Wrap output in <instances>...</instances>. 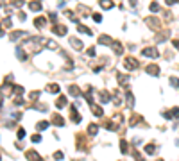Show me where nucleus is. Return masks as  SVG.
Wrapping results in <instances>:
<instances>
[{"mask_svg":"<svg viewBox=\"0 0 179 161\" xmlns=\"http://www.w3.org/2000/svg\"><path fill=\"white\" fill-rule=\"evenodd\" d=\"M90 107H91V113H93L95 116H102V115H104V111H102V107H100V106H97V104H91Z\"/></svg>","mask_w":179,"mask_h":161,"instance_id":"9b49d317","label":"nucleus"},{"mask_svg":"<svg viewBox=\"0 0 179 161\" xmlns=\"http://www.w3.org/2000/svg\"><path fill=\"white\" fill-rule=\"evenodd\" d=\"M104 127H106V129H109V131H118V124H115V122H108Z\"/></svg>","mask_w":179,"mask_h":161,"instance_id":"c756f323","label":"nucleus"},{"mask_svg":"<svg viewBox=\"0 0 179 161\" xmlns=\"http://www.w3.org/2000/svg\"><path fill=\"white\" fill-rule=\"evenodd\" d=\"M132 158H134V161H145V159L142 158V154L138 152V150H134V152H132Z\"/></svg>","mask_w":179,"mask_h":161,"instance_id":"473e14b6","label":"nucleus"},{"mask_svg":"<svg viewBox=\"0 0 179 161\" xmlns=\"http://www.w3.org/2000/svg\"><path fill=\"white\" fill-rule=\"evenodd\" d=\"M2 102H4V97L0 95V107H2Z\"/></svg>","mask_w":179,"mask_h":161,"instance_id":"8fccbe9b","label":"nucleus"},{"mask_svg":"<svg viewBox=\"0 0 179 161\" xmlns=\"http://www.w3.org/2000/svg\"><path fill=\"white\" fill-rule=\"evenodd\" d=\"M29 97H31V100H38V98H39V91H38V90H36V91H31Z\"/></svg>","mask_w":179,"mask_h":161,"instance_id":"c9c22d12","label":"nucleus"},{"mask_svg":"<svg viewBox=\"0 0 179 161\" xmlns=\"http://www.w3.org/2000/svg\"><path fill=\"white\" fill-rule=\"evenodd\" d=\"M47 91H50V93H59V86H57L56 82H52V84L47 86Z\"/></svg>","mask_w":179,"mask_h":161,"instance_id":"bb28decb","label":"nucleus"},{"mask_svg":"<svg viewBox=\"0 0 179 161\" xmlns=\"http://www.w3.org/2000/svg\"><path fill=\"white\" fill-rule=\"evenodd\" d=\"M93 20H95V22H102V16L98 15V13H95V15H93Z\"/></svg>","mask_w":179,"mask_h":161,"instance_id":"a18cd8bd","label":"nucleus"},{"mask_svg":"<svg viewBox=\"0 0 179 161\" xmlns=\"http://www.w3.org/2000/svg\"><path fill=\"white\" fill-rule=\"evenodd\" d=\"M158 161H163V159H158Z\"/></svg>","mask_w":179,"mask_h":161,"instance_id":"3c124183","label":"nucleus"},{"mask_svg":"<svg viewBox=\"0 0 179 161\" xmlns=\"http://www.w3.org/2000/svg\"><path fill=\"white\" fill-rule=\"evenodd\" d=\"M52 32H54V34H59V36H65L66 32H68V29H66V25L54 23V25H52Z\"/></svg>","mask_w":179,"mask_h":161,"instance_id":"7ed1b4c3","label":"nucleus"},{"mask_svg":"<svg viewBox=\"0 0 179 161\" xmlns=\"http://www.w3.org/2000/svg\"><path fill=\"white\" fill-rule=\"evenodd\" d=\"M70 45L74 47L75 50H81L83 49V41H81V39H77V38H70Z\"/></svg>","mask_w":179,"mask_h":161,"instance_id":"f8f14e48","label":"nucleus"},{"mask_svg":"<svg viewBox=\"0 0 179 161\" xmlns=\"http://www.w3.org/2000/svg\"><path fill=\"white\" fill-rule=\"evenodd\" d=\"M16 57L20 59V61H25V59H27V54H25L23 49H16Z\"/></svg>","mask_w":179,"mask_h":161,"instance_id":"4be33fe9","label":"nucleus"},{"mask_svg":"<svg viewBox=\"0 0 179 161\" xmlns=\"http://www.w3.org/2000/svg\"><path fill=\"white\" fill-rule=\"evenodd\" d=\"M170 84L174 86V88H179V79L177 77H170Z\"/></svg>","mask_w":179,"mask_h":161,"instance_id":"72a5a7b5","label":"nucleus"},{"mask_svg":"<svg viewBox=\"0 0 179 161\" xmlns=\"http://www.w3.org/2000/svg\"><path fill=\"white\" fill-rule=\"evenodd\" d=\"M68 91H70L74 97H79V95H81V90H79L77 86H70V88H68Z\"/></svg>","mask_w":179,"mask_h":161,"instance_id":"c85d7f7f","label":"nucleus"},{"mask_svg":"<svg viewBox=\"0 0 179 161\" xmlns=\"http://www.w3.org/2000/svg\"><path fill=\"white\" fill-rule=\"evenodd\" d=\"M145 154H149V156L156 154V145L154 143H147V145H145Z\"/></svg>","mask_w":179,"mask_h":161,"instance_id":"aec40b11","label":"nucleus"},{"mask_svg":"<svg viewBox=\"0 0 179 161\" xmlns=\"http://www.w3.org/2000/svg\"><path fill=\"white\" fill-rule=\"evenodd\" d=\"M65 106H66V97L61 95V97L56 100V107H57V109H61V107H65Z\"/></svg>","mask_w":179,"mask_h":161,"instance_id":"412c9836","label":"nucleus"},{"mask_svg":"<svg viewBox=\"0 0 179 161\" xmlns=\"http://www.w3.org/2000/svg\"><path fill=\"white\" fill-rule=\"evenodd\" d=\"M31 140H32L34 143H39V142H41V134H34V136H32Z\"/></svg>","mask_w":179,"mask_h":161,"instance_id":"ea45409f","label":"nucleus"},{"mask_svg":"<svg viewBox=\"0 0 179 161\" xmlns=\"http://www.w3.org/2000/svg\"><path fill=\"white\" fill-rule=\"evenodd\" d=\"M63 158H65V154H63V152H59V150H57V152L54 154V159H57V161H61Z\"/></svg>","mask_w":179,"mask_h":161,"instance_id":"58836bf2","label":"nucleus"},{"mask_svg":"<svg viewBox=\"0 0 179 161\" xmlns=\"http://www.w3.org/2000/svg\"><path fill=\"white\" fill-rule=\"evenodd\" d=\"M98 100H100L102 104L109 102V100H111V95H109V91H100V95H98Z\"/></svg>","mask_w":179,"mask_h":161,"instance_id":"ddd939ff","label":"nucleus"},{"mask_svg":"<svg viewBox=\"0 0 179 161\" xmlns=\"http://www.w3.org/2000/svg\"><path fill=\"white\" fill-rule=\"evenodd\" d=\"M125 98H127V107L132 109V107H134V97H132V93L127 91V93H125Z\"/></svg>","mask_w":179,"mask_h":161,"instance_id":"f3484780","label":"nucleus"},{"mask_svg":"<svg viewBox=\"0 0 179 161\" xmlns=\"http://www.w3.org/2000/svg\"><path fill=\"white\" fill-rule=\"evenodd\" d=\"M111 49H113L115 54H118V56H120V54L124 52V45H122L120 41H113V43H111Z\"/></svg>","mask_w":179,"mask_h":161,"instance_id":"6e6552de","label":"nucleus"},{"mask_svg":"<svg viewBox=\"0 0 179 161\" xmlns=\"http://www.w3.org/2000/svg\"><path fill=\"white\" fill-rule=\"evenodd\" d=\"M138 66H140V63H138L136 57H125V59H124V68H125V70L132 72V70H136Z\"/></svg>","mask_w":179,"mask_h":161,"instance_id":"f257e3e1","label":"nucleus"},{"mask_svg":"<svg viewBox=\"0 0 179 161\" xmlns=\"http://www.w3.org/2000/svg\"><path fill=\"white\" fill-rule=\"evenodd\" d=\"M147 25L150 27L152 31H160V27H161V23H160V20H158V18H147Z\"/></svg>","mask_w":179,"mask_h":161,"instance_id":"423d86ee","label":"nucleus"},{"mask_svg":"<svg viewBox=\"0 0 179 161\" xmlns=\"http://www.w3.org/2000/svg\"><path fill=\"white\" fill-rule=\"evenodd\" d=\"M25 158H27L29 161H43L41 156H39L36 150H27V152H25Z\"/></svg>","mask_w":179,"mask_h":161,"instance_id":"39448f33","label":"nucleus"},{"mask_svg":"<svg viewBox=\"0 0 179 161\" xmlns=\"http://www.w3.org/2000/svg\"><path fill=\"white\" fill-rule=\"evenodd\" d=\"M140 120H142V118L138 116V115H132V116H131V124H129V125H136L138 122H140Z\"/></svg>","mask_w":179,"mask_h":161,"instance_id":"2f4dec72","label":"nucleus"},{"mask_svg":"<svg viewBox=\"0 0 179 161\" xmlns=\"http://www.w3.org/2000/svg\"><path fill=\"white\" fill-rule=\"evenodd\" d=\"M29 9L32 13H39V11H41V4L36 2V0H32V2H29Z\"/></svg>","mask_w":179,"mask_h":161,"instance_id":"1a4fd4ad","label":"nucleus"},{"mask_svg":"<svg viewBox=\"0 0 179 161\" xmlns=\"http://www.w3.org/2000/svg\"><path fill=\"white\" fill-rule=\"evenodd\" d=\"M120 150H122V154H129V145H127L125 140H122V142H120Z\"/></svg>","mask_w":179,"mask_h":161,"instance_id":"a878e982","label":"nucleus"},{"mask_svg":"<svg viewBox=\"0 0 179 161\" xmlns=\"http://www.w3.org/2000/svg\"><path fill=\"white\" fill-rule=\"evenodd\" d=\"M36 127H38V131H45L49 127V122H47V120H41V122H38Z\"/></svg>","mask_w":179,"mask_h":161,"instance_id":"cd10ccee","label":"nucleus"},{"mask_svg":"<svg viewBox=\"0 0 179 161\" xmlns=\"http://www.w3.org/2000/svg\"><path fill=\"white\" fill-rule=\"evenodd\" d=\"M50 122L54 124V125H57V127H63L65 125V118L61 115H52L50 116Z\"/></svg>","mask_w":179,"mask_h":161,"instance_id":"0eeeda50","label":"nucleus"},{"mask_svg":"<svg viewBox=\"0 0 179 161\" xmlns=\"http://www.w3.org/2000/svg\"><path fill=\"white\" fill-rule=\"evenodd\" d=\"M39 41H41L45 47H47V49H54V50L57 49V43H56V41H52V39H39Z\"/></svg>","mask_w":179,"mask_h":161,"instance_id":"dca6fc26","label":"nucleus"},{"mask_svg":"<svg viewBox=\"0 0 179 161\" xmlns=\"http://www.w3.org/2000/svg\"><path fill=\"white\" fill-rule=\"evenodd\" d=\"M170 116L172 118H179V107H174V109L170 111Z\"/></svg>","mask_w":179,"mask_h":161,"instance_id":"f704fd0d","label":"nucleus"},{"mask_svg":"<svg viewBox=\"0 0 179 161\" xmlns=\"http://www.w3.org/2000/svg\"><path fill=\"white\" fill-rule=\"evenodd\" d=\"M100 7L102 9H111L113 7V2H111V0H100Z\"/></svg>","mask_w":179,"mask_h":161,"instance_id":"393cba45","label":"nucleus"},{"mask_svg":"<svg viewBox=\"0 0 179 161\" xmlns=\"http://www.w3.org/2000/svg\"><path fill=\"white\" fill-rule=\"evenodd\" d=\"M22 36H27V32H23V31H15V32H11L9 38L13 39V41H16V39H20Z\"/></svg>","mask_w":179,"mask_h":161,"instance_id":"2eb2a0df","label":"nucleus"},{"mask_svg":"<svg viewBox=\"0 0 179 161\" xmlns=\"http://www.w3.org/2000/svg\"><path fill=\"white\" fill-rule=\"evenodd\" d=\"M77 31H79V32H83V34H88V36H91V34H93V31H91V29H88V27H84L83 23H77Z\"/></svg>","mask_w":179,"mask_h":161,"instance_id":"4468645a","label":"nucleus"},{"mask_svg":"<svg viewBox=\"0 0 179 161\" xmlns=\"http://www.w3.org/2000/svg\"><path fill=\"white\" fill-rule=\"evenodd\" d=\"M145 72H147L149 75H152V77H158L160 75V66L158 65H149L147 68H145Z\"/></svg>","mask_w":179,"mask_h":161,"instance_id":"20e7f679","label":"nucleus"},{"mask_svg":"<svg viewBox=\"0 0 179 161\" xmlns=\"http://www.w3.org/2000/svg\"><path fill=\"white\" fill-rule=\"evenodd\" d=\"M127 80H129L127 75H122V73H118V82H120V84H125Z\"/></svg>","mask_w":179,"mask_h":161,"instance_id":"7c9ffc66","label":"nucleus"},{"mask_svg":"<svg viewBox=\"0 0 179 161\" xmlns=\"http://www.w3.org/2000/svg\"><path fill=\"white\" fill-rule=\"evenodd\" d=\"M98 43H100V45H109V47H111V43H113V39H111L109 36H106V34H102L100 38H98Z\"/></svg>","mask_w":179,"mask_h":161,"instance_id":"a211bd4d","label":"nucleus"},{"mask_svg":"<svg viewBox=\"0 0 179 161\" xmlns=\"http://www.w3.org/2000/svg\"><path fill=\"white\" fill-rule=\"evenodd\" d=\"M97 132H98V125H97V124H91V125L88 127V134H90V136H95Z\"/></svg>","mask_w":179,"mask_h":161,"instance_id":"b1692460","label":"nucleus"},{"mask_svg":"<svg viewBox=\"0 0 179 161\" xmlns=\"http://www.w3.org/2000/svg\"><path fill=\"white\" fill-rule=\"evenodd\" d=\"M15 104H16V106H22V104H23V98H22V95H20V97H15Z\"/></svg>","mask_w":179,"mask_h":161,"instance_id":"a19ab883","label":"nucleus"},{"mask_svg":"<svg viewBox=\"0 0 179 161\" xmlns=\"http://www.w3.org/2000/svg\"><path fill=\"white\" fill-rule=\"evenodd\" d=\"M95 52H97V49H95V47H90L86 54H88V56H95Z\"/></svg>","mask_w":179,"mask_h":161,"instance_id":"79ce46f5","label":"nucleus"},{"mask_svg":"<svg viewBox=\"0 0 179 161\" xmlns=\"http://www.w3.org/2000/svg\"><path fill=\"white\" fill-rule=\"evenodd\" d=\"M13 5H15V7H23L25 2H23V0H15V2H13Z\"/></svg>","mask_w":179,"mask_h":161,"instance_id":"4c0bfd02","label":"nucleus"},{"mask_svg":"<svg viewBox=\"0 0 179 161\" xmlns=\"http://www.w3.org/2000/svg\"><path fill=\"white\" fill-rule=\"evenodd\" d=\"M18 138H20V140H22V138H25V129H22V127L18 129Z\"/></svg>","mask_w":179,"mask_h":161,"instance_id":"37998d69","label":"nucleus"},{"mask_svg":"<svg viewBox=\"0 0 179 161\" xmlns=\"http://www.w3.org/2000/svg\"><path fill=\"white\" fill-rule=\"evenodd\" d=\"M72 122H75V124L81 122V115L77 113V106H72Z\"/></svg>","mask_w":179,"mask_h":161,"instance_id":"9d476101","label":"nucleus"},{"mask_svg":"<svg viewBox=\"0 0 179 161\" xmlns=\"http://www.w3.org/2000/svg\"><path fill=\"white\" fill-rule=\"evenodd\" d=\"M0 27H2V25H0ZM0 31H2V29H0Z\"/></svg>","mask_w":179,"mask_h":161,"instance_id":"603ef678","label":"nucleus"},{"mask_svg":"<svg viewBox=\"0 0 179 161\" xmlns=\"http://www.w3.org/2000/svg\"><path fill=\"white\" fill-rule=\"evenodd\" d=\"M172 43H174V47H176V49H179V39H174Z\"/></svg>","mask_w":179,"mask_h":161,"instance_id":"09e8293b","label":"nucleus"},{"mask_svg":"<svg viewBox=\"0 0 179 161\" xmlns=\"http://www.w3.org/2000/svg\"><path fill=\"white\" fill-rule=\"evenodd\" d=\"M165 2H167V5H174L177 0H165Z\"/></svg>","mask_w":179,"mask_h":161,"instance_id":"49530a36","label":"nucleus"},{"mask_svg":"<svg viewBox=\"0 0 179 161\" xmlns=\"http://www.w3.org/2000/svg\"><path fill=\"white\" fill-rule=\"evenodd\" d=\"M4 27H7V29H11V20H9V18H5V20H4Z\"/></svg>","mask_w":179,"mask_h":161,"instance_id":"c03bdc74","label":"nucleus"},{"mask_svg":"<svg viewBox=\"0 0 179 161\" xmlns=\"http://www.w3.org/2000/svg\"><path fill=\"white\" fill-rule=\"evenodd\" d=\"M23 86H13V95H16V97H20V95H23Z\"/></svg>","mask_w":179,"mask_h":161,"instance_id":"5701e85b","label":"nucleus"},{"mask_svg":"<svg viewBox=\"0 0 179 161\" xmlns=\"http://www.w3.org/2000/svg\"><path fill=\"white\" fill-rule=\"evenodd\" d=\"M45 23H47V20H45L43 16H39V18H34V25L38 27V29H43Z\"/></svg>","mask_w":179,"mask_h":161,"instance_id":"6ab92c4d","label":"nucleus"},{"mask_svg":"<svg viewBox=\"0 0 179 161\" xmlns=\"http://www.w3.org/2000/svg\"><path fill=\"white\" fill-rule=\"evenodd\" d=\"M18 18H20V20H25L27 16H25V13H18Z\"/></svg>","mask_w":179,"mask_h":161,"instance_id":"de8ad7c7","label":"nucleus"},{"mask_svg":"<svg viewBox=\"0 0 179 161\" xmlns=\"http://www.w3.org/2000/svg\"><path fill=\"white\" fill-rule=\"evenodd\" d=\"M142 54H143V56H147V57H152V59L160 57V52H158V49H154V47H145Z\"/></svg>","mask_w":179,"mask_h":161,"instance_id":"f03ea898","label":"nucleus"},{"mask_svg":"<svg viewBox=\"0 0 179 161\" xmlns=\"http://www.w3.org/2000/svg\"><path fill=\"white\" fill-rule=\"evenodd\" d=\"M149 9H150V13H158V11H160V5L154 2V4H150V7H149Z\"/></svg>","mask_w":179,"mask_h":161,"instance_id":"e433bc0d","label":"nucleus"}]
</instances>
